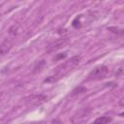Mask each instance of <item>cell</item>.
I'll list each match as a JSON object with an SVG mask.
<instances>
[{"label": "cell", "mask_w": 124, "mask_h": 124, "mask_svg": "<svg viewBox=\"0 0 124 124\" xmlns=\"http://www.w3.org/2000/svg\"><path fill=\"white\" fill-rule=\"evenodd\" d=\"M109 74V70L107 66L101 65L94 68L87 76V80H99L105 78Z\"/></svg>", "instance_id": "cell-2"}, {"label": "cell", "mask_w": 124, "mask_h": 124, "mask_svg": "<svg viewBox=\"0 0 124 124\" xmlns=\"http://www.w3.org/2000/svg\"><path fill=\"white\" fill-rule=\"evenodd\" d=\"M68 43V39L67 38H61V39H58L56 40L55 42H53L52 44H50L46 49V52H53L61 47H63L66 44Z\"/></svg>", "instance_id": "cell-5"}, {"label": "cell", "mask_w": 124, "mask_h": 124, "mask_svg": "<svg viewBox=\"0 0 124 124\" xmlns=\"http://www.w3.org/2000/svg\"><path fill=\"white\" fill-rule=\"evenodd\" d=\"M80 61V57L76 55V56H73L71 57L70 59H68L67 61L59 64L55 69H54V72L51 76L47 77L46 79H45V82H55L57 80H59L60 78H64L67 74H69L74 68H76L78 63Z\"/></svg>", "instance_id": "cell-1"}, {"label": "cell", "mask_w": 124, "mask_h": 124, "mask_svg": "<svg viewBox=\"0 0 124 124\" xmlns=\"http://www.w3.org/2000/svg\"><path fill=\"white\" fill-rule=\"evenodd\" d=\"M46 100H47V97L46 95L36 94V95H32L31 97H29V99L27 100V105L31 107H37L45 103Z\"/></svg>", "instance_id": "cell-4"}, {"label": "cell", "mask_w": 124, "mask_h": 124, "mask_svg": "<svg viewBox=\"0 0 124 124\" xmlns=\"http://www.w3.org/2000/svg\"><path fill=\"white\" fill-rule=\"evenodd\" d=\"M112 118L110 116H101L96 118L93 121V124H108L109 122H111Z\"/></svg>", "instance_id": "cell-7"}, {"label": "cell", "mask_w": 124, "mask_h": 124, "mask_svg": "<svg viewBox=\"0 0 124 124\" xmlns=\"http://www.w3.org/2000/svg\"><path fill=\"white\" fill-rule=\"evenodd\" d=\"M83 91H85V88H84V87H82V86H78V87L75 88V89L72 91V96H75V95L80 94V93H82Z\"/></svg>", "instance_id": "cell-8"}, {"label": "cell", "mask_w": 124, "mask_h": 124, "mask_svg": "<svg viewBox=\"0 0 124 124\" xmlns=\"http://www.w3.org/2000/svg\"><path fill=\"white\" fill-rule=\"evenodd\" d=\"M13 46V43L10 40H5L1 45H0V54H6L8 51Z\"/></svg>", "instance_id": "cell-6"}, {"label": "cell", "mask_w": 124, "mask_h": 124, "mask_svg": "<svg viewBox=\"0 0 124 124\" xmlns=\"http://www.w3.org/2000/svg\"><path fill=\"white\" fill-rule=\"evenodd\" d=\"M91 112V108H83L81 109H79L78 111H77L71 118V121L74 124H81L84 121H86L89 117V114Z\"/></svg>", "instance_id": "cell-3"}, {"label": "cell", "mask_w": 124, "mask_h": 124, "mask_svg": "<svg viewBox=\"0 0 124 124\" xmlns=\"http://www.w3.org/2000/svg\"><path fill=\"white\" fill-rule=\"evenodd\" d=\"M44 65H45V61H40L39 63H37L36 66H35V68H34V72H38V71H40Z\"/></svg>", "instance_id": "cell-9"}]
</instances>
